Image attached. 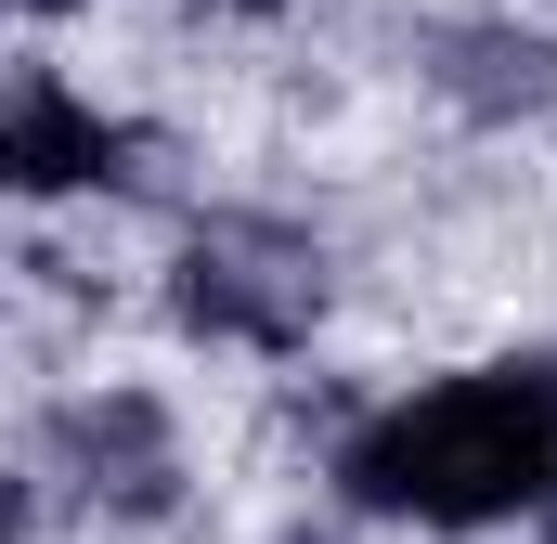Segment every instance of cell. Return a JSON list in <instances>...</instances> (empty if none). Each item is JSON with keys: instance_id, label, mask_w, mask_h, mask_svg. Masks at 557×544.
I'll return each instance as SVG.
<instances>
[{"instance_id": "cell-1", "label": "cell", "mask_w": 557, "mask_h": 544, "mask_svg": "<svg viewBox=\"0 0 557 544\" xmlns=\"http://www.w3.org/2000/svg\"><path fill=\"white\" fill-rule=\"evenodd\" d=\"M350 493L389 519H506L557 493V363H506L467 390H428L350 441Z\"/></svg>"}, {"instance_id": "cell-2", "label": "cell", "mask_w": 557, "mask_h": 544, "mask_svg": "<svg viewBox=\"0 0 557 544\" xmlns=\"http://www.w3.org/2000/svg\"><path fill=\"white\" fill-rule=\"evenodd\" d=\"M182 311L221 324V337H298L324 311V260L273 221H208L195 260H182Z\"/></svg>"}, {"instance_id": "cell-3", "label": "cell", "mask_w": 557, "mask_h": 544, "mask_svg": "<svg viewBox=\"0 0 557 544\" xmlns=\"http://www.w3.org/2000/svg\"><path fill=\"white\" fill-rule=\"evenodd\" d=\"M117 156H131V143L104 131V118H78V104H65L52 78H26V91H13V131H0V169H13L26 195H65V182H104Z\"/></svg>"}, {"instance_id": "cell-4", "label": "cell", "mask_w": 557, "mask_h": 544, "mask_svg": "<svg viewBox=\"0 0 557 544\" xmlns=\"http://www.w3.org/2000/svg\"><path fill=\"white\" fill-rule=\"evenodd\" d=\"M234 13H273V0H234Z\"/></svg>"}, {"instance_id": "cell-5", "label": "cell", "mask_w": 557, "mask_h": 544, "mask_svg": "<svg viewBox=\"0 0 557 544\" xmlns=\"http://www.w3.org/2000/svg\"><path fill=\"white\" fill-rule=\"evenodd\" d=\"M545 519H557V493H545Z\"/></svg>"}]
</instances>
